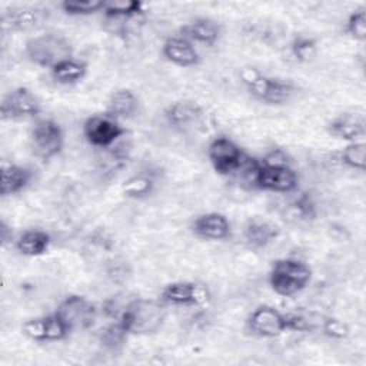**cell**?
Returning a JSON list of instances; mask_svg holds the SVG:
<instances>
[{"label":"cell","instance_id":"7a4b0ae2","mask_svg":"<svg viewBox=\"0 0 366 366\" xmlns=\"http://www.w3.org/2000/svg\"><path fill=\"white\" fill-rule=\"evenodd\" d=\"M269 286L279 296H293L306 289L312 280V269L307 263L293 257L277 259L269 270Z\"/></svg>","mask_w":366,"mask_h":366},{"label":"cell","instance_id":"f1b7e54d","mask_svg":"<svg viewBox=\"0 0 366 366\" xmlns=\"http://www.w3.org/2000/svg\"><path fill=\"white\" fill-rule=\"evenodd\" d=\"M130 335L119 320H113L100 333V343L109 350L120 349Z\"/></svg>","mask_w":366,"mask_h":366},{"label":"cell","instance_id":"4dcf8cb0","mask_svg":"<svg viewBox=\"0 0 366 366\" xmlns=\"http://www.w3.org/2000/svg\"><path fill=\"white\" fill-rule=\"evenodd\" d=\"M345 33L356 41L366 40V9L363 6L355 9L347 16L345 23Z\"/></svg>","mask_w":366,"mask_h":366},{"label":"cell","instance_id":"d6986e66","mask_svg":"<svg viewBox=\"0 0 366 366\" xmlns=\"http://www.w3.org/2000/svg\"><path fill=\"white\" fill-rule=\"evenodd\" d=\"M162 53L167 61L179 67H193L200 61V56L193 43L182 36L166 39L162 46Z\"/></svg>","mask_w":366,"mask_h":366},{"label":"cell","instance_id":"9c48e42d","mask_svg":"<svg viewBox=\"0 0 366 366\" xmlns=\"http://www.w3.org/2000/svg\"><path fill=\"white\" fill-rule=\"evenodd\" d=\"M246 327L256 337H277L285 332H289L287 313L280 312L270 305H260L247 316Z\"/></svg>","mask_w":366,"mask_h":366},{"label":"cell","instance_id":"277c9868","mask_svg":"<svg viewBox=\"0 0 366 366\" xmlns=\"http://www.w3.org/2000/svg\"><path fill=\"white\" fill-rule=\"evenodd\" d=\"M239 76L247 92L262 103L285 104L295 94V86L290 81L262 74L256 67H243Z\"/></svg>","mask_w":366,"mask_h":366},{"label":"cell","instance_id":"83f0119b","mask_svg":"<svg viewBox=\"0 0 366 366\" xmlns=\"http://www.w3.org/2000/svg\"><path fill=\"white\" fill-rule=\"evenodd\" d=\"M154 177L149 173H137L130 176L122 184V193L130 199L147 197L154 189Z\"/></svg>","mask_w":366,"mask_h":366},{"label":"cell","instance_id":"2e32d148","mask_svg":"<svg viewBox=\"0 0 366 366\" xmlns=\"http://www.w3.org/2000/svg\"><path fill=\"white\" fill-rule=\"evenodd\" d=\"M47 16V10L34 6H16L1 13V27L11 31H26L39 27Z\"/></svg>","mask_w":366,"mask_h":366},{"label":"cell","instance_id":"9a60e30c","mask_svg":"<svg viewBox=\"0 0 366 366\" xmlns=\"http://www.w3.org/2000/svg\"><path fill=\"white\" fill-rule=\"evenodd\" d=\"M190 230L199 239L217 242L230 237L232 224L224 214L217 212H209L197 216L192 222Z\"/></svg>","mask_w":366,"mask_h":366},{"label":"cell","instance_id":"ba28073f","mask_svg":"<svg viewBox=\"0 0 366 366\" xmlns=\"http://www.w3.org/2000/svg\"><path fill=\"white\" fill-rule=\"evenodd\" d=\"M127 130L119 120L107 113L93 114L83 123V136L89 144L97 149H107L124 137Z\"/></svg>","mask_w":366,"mask_h":366},{"label":"cell","instance_id":"e0dca14e","mask_svg":"<svg viewBox=\"0 0 366 366\" xmlns=\"http://www.w3.org/2000/svg\"><path fill=\"white\" fill-rule=\"evenodd\" d=\"M279 234L280 229L277 224L260 217L249 219L242 232L244 244L253 250L267 247L279 237Z\"/></svg>","mask_w":366,"mask_h":366},{"label":"cell","instance_id":"8fae6325","mask_svg":"<svg viewBox=\"0 0 366 366\" xmlns=\"http://www.w3.org/2000/svg\"><path fill=\"white\" fill-rule=\"evenodd\" d=\"M243 149L226 136H219L213 139L207 147V157L212 167L220 176H233L239 169L243 157Z\"/></svg>","mask_w":366,"mask_h":366},{"label":"cell","instance_id":"1f68e13d","mask_svg":"<svg viewBox=\"0 0 366 366\" xmlns=\"http://www.w3.org/2000/svg\"><path fill=\"white\" fill-rule=\"evenodd\" d=\"M316 51V40L303 34L296 36L290 43V53L297 61H307Z\"/></svg>","mask_w":366,"mask_h":366},{"label":"cell","instance_id":"cb8c5ba5","mask_svg":"<svg viewBox=\"0 0 366 366\" xmlns=\"http://www.w3.org/2000/svg\"><path fill=\"white\" fill-rule=\"evenodd\" d=\"M103 17L106 21H127L144 16V4L139 0H104Z\"/></svg>","mask_w":366,"mask_h":366},{"label":"cell","instance_id":"7402d4cb","mask_svg":"<svg viewBox=\"0 0 366 366\" xmlns=\"http://www.w3.org/2000/svg\"><path fill=\"white\" fill-rule=\"evenodd\" d=\"M50 243L51 237L47 232L41 229H27L16 237L14 247L23 256L36 257L44 254L49 250Z\"/></svg>","mask_w":366,"mask_h":366},{"label":"cell","instance_id":"7c38bea8","mask_svg":"<svg viewBox=\"0 0 366 366\" xmlns=\"http://www.w3.org/2000/svg\"><path fill=\"white\" fill-rule=\"evenodd\" d=\"M160 300L170 306H202L210 300L209 289L196 282H173L160 292Z\"/></svg>","mask_w":366,"mask_h":366},{"label":"cell","instance_id":"30bf717a","mask_svg":"<svg viewBox=\"0 0 366 366\" xmlns=\"http://www.w3.org/2000/svg\"><path fill=\"white\" fill-rule=\"evenodd\" d=\"M41 112L37 96L27 87L19 86L10 90L1 100L0 114L3 120L34 119Z\"/></svg>","mask_w":366,"mask_h":366},{"label":"cell","instance_id":"ac0fdd59","mask_svg":"<svg viewBox=\"0 0 366 366\" xmlns=\"http://www.w3.org/2000/svg\"><path fill=\"white\" fill-rule=\"evenodd\" d=\"M179 36L187 39L192 43H199L204 46H214L220 36V24L210 17H196L179 29Z\"/></svg>","mask_w":366,"mask_h":366},{"label":"cell","instance_id":"5bb4252c","mask_svg":"<svg viewBox=\"0 0 366 366\" xmlns=\"http://www.w3.org/2000/svg\"><path fill=\"white\" fill-rule=\"evenodd\" d=\"M326 132L339 140L355 142L362 140L366 134V120L363 112L349 110L335 116L327 124Z\"/></svg>","mask_w":366,"mask_h":366},{"label":"cell","instance_id":"5b68a950","mask_svg":"<svg viewBox=\"0 0 366 366\" xmlns=\"http://www.w3.org/2000/svg\"><path fill=\"white\" fill-rule=\"evenodd\" d=\"M299 177L290 163H264L259 159L253 187L273 193H290L297 189Z\"/></svg>","mask_w":366,"mask_h":366},{"label":"cell","instance_id":"44dd1931","mask_svg":"<svg viewBox=\"0 0 366 366\" xmlns=\"http://www.w3.org/2000/svg\"><path fill=\"white\" fill-rule=\"evenodd\" d=\"M33 177L31 170L24 166L1 162V180H0V193L1 196L17 194L24 190Z\"/></svg>","mask_w":366,"mask_h":366},{"label":"cell","instance_id":"4316f807","mask_svg":"<svg viewBox=\"0 0 366 366\" xmlns=\"http://www.w3.org/2000/svg\"><path fill=\"white\" fill-rule=\"evenodd\" d=\"M337 160L347 169L365 172L366 169V144L363 140L349 142L337 153Z\"/></svg>","mask_w":366,"mask_h":366},{"label":"cell","instance_id":"d6a6232c","mask_svg":"<svg viewBox=\"0 0 366 366\" xmlns=\"http://www.w3.org/2000/svg\"><path fill=\"white\" fill-rule=\"evenodd\" d=\"M320 327H322V333L330 339H346L350 333L347 323L332 316L325 317L322 320Z\"/></svg>","mask_w":366,"mask_h":366},{"label":"cell","instance_id":"52a82bcc","mask_svg":"<svg viewBox=\"0 0 366 366\" xmlns=\"http://www.w3.org/2000/svg\"><path fill=\"white\" fill-rule=\"evenodd\" d=\"M70 332L86 330L92 327L97 319V307L87 297L81 295L66 296L54 310Z\"/></svg>","mask_w":366,"mask_h":366},{"label":"cell","instance_id":"f546056e","mask_svg":"<svg viewBox=\"0 0 366 366\" xmlns=\"http://www.w3.org/2000/svg\"><path fill=\"white\" fill-rule=\"evenodd\" d=\"M104 0H64L60 9L69 16H90L102 11Z\"/></svg>","mask_w":366,"mask_h":366},{"label":"cell","instance_id":"484cf974","mask_svg":"<svg viewBox=\"0 0 366 366\" xmlns=\"http://www.w3.org/2000/svg\"><path fill=\"white\" fill-rule=\"evenodd\" d=\"M286 214L289 220L312 222L317 216L316 202L309 193H300L287 204Z\"/></svg>","mask_w":366,"mask_h":366},{"label":"cell","instance_id":"4fadbf2b","mask_svg":"<svg viewBox=\"0 0 366 366\" xmlns=\"http://www.w3.org/2000/svg\"><path fill=\"white\" fill-rule=\"evenodd\" d=\"M21 332L26 337L34 342H60L66 339L71 332L61 320V317L53 312L46 316L29 319L23 323Z\"/></svg>","mask_w":366,"mask_h":366},{"label":"cell","instance_id":"d4e9b609","mask_svg":"<svg viewBox=\"0 0 366 366\" xmlns=\"http://www.w3.org/2000/svg\"><path fill=\"white\" fill-rule=\"evenodd\" d=\"M87 73V64L79 59L70 57L50 70L53 80L59 84H74L84 79Z\"/></svg>","mask_w":366,"mask_h":366},{"label":"cell","instance_id":"6da1fadb","mask_svg":"<svg viewBox=\"0 0 366 366\" xmlns=\"http://www.w3.org/2000/svg\"><path fill=\"white\" fill-rule=\"evenodd\" d=\"M166 319L164 303L162 300L133 297L127 302L123 313L117 319L129 335H153Z\"/></svg>","mask_w":366,"mask_h":366},{"label":"cell","instance_id":"603a6c76","mask_svg":"<svg viewBox=\"0 0 366 366\" xmlns=\"http://www.w3.org/2000/svg\"><path fill=\"white\" fill-rule=\"evenodd\" d=\"M139 110V99L130 89L114 90L107 102L106 113L116 120H129Z\"/></svg>","mask_w":366,"mask_h":366},{"label":"cell","instance_id":"3957f363","mask_svg":"<svg viewBox=\"0 0 366 366\" xmlns=\"http://www.w3.org/2000/svg\"><path fill=\"white\" fill-rule=\"evenodd\" d=\"M24 53L33 64L51 70L59 63L73 57V46L63 34L46 31L29 39Z\"/></svg>","mask_w":366,"mask_h":366},{"label":"cell","instance_id":"8992f818","mask_svg":"<svg viewBox=\"0 0 366 366\" xmlns=\"http://www.w3.org/2000/svg\"><path fill=\"white\" fill-rule=\"evenodd\" d=\"M30 144L33 153L43 162L60 154L64 146V133L53 119H40L30 132Z\"/></svg>","mask_w":366,"mask_h":366},{"label":"cell","instance_id":"ffe728a7","mask_svg":"<svg viewBox=\"0 0 366 366\" xmlns=\"http://www.w3.org/2000/svg\"><path fill=\"white\" fill-rule=\"evenodd\" d=\"M164 117L170 126L186 129L197 124L202 120L203 110L192 100H177L166 109Z\"/></svg>","mask_w":366,"mask_h":366}]
</instances>
